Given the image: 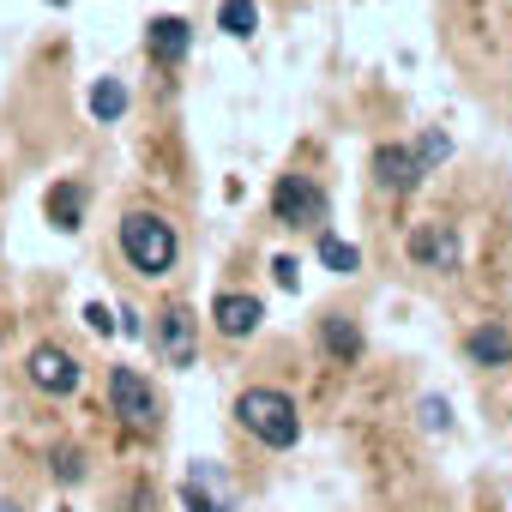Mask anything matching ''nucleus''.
Segmentation results:
<instances>
[{
	"label": "nucleus",
	"instance_id": "obj_9",
	"mask_svg": "<svg viewBox=\"0 0 512 512\" xmlns=\"http://www.w3.org/2000/svg\"><path fill=\"white\" fill-rule=\"evenodd\" d=\"M374 181H380L392 199L416 193V187H422V163H416V145H380V151H374Z\"/></svg>",
	"mask_w": 512,
	"mask_h": 512
},
{
	"label": "nucleus",
	"instance_id": "obj_21",
	"mask_svg": "<svg viewBox=\"0 0 512 512\" xmlns=\"http://www.w3.org/2000/svg\"><path fill=\"white\" fill-rule=\"evenodd\" d=\"M85 326H91L97 338H115V332H121V326H115V314H109L103 302H91V308H85Z\"/></svg>",
	"mask_w": 512,
	"mask_h": 512
},
{
	"label": "nucleus",
	"instance_id": "obj_10",
	"mask_svg": "<svg viewBox=\"0 0 512 512\" xmlns=\"http://www.w3.org/2000/svg\"><path fill=\"white\" fill-rule=\"evenodd\" d=\"M187 49H193V25H187V19H151V31H145V55H151L157 67H181Z\"/></svg>",
	"mask_w": 512,
	"mask_h": 512
},
{
	"label": "nucleus",
	"instance_id": "obj_20",
	"mask_svg": "<svg viewBox=\"0 0 512 512\" xmlns=\"http://www.w3.org/2000/svg\"><path fill=\"white\" fill-rule=\"evenodd\" d=\"M422 428H428V434H446V428H452L446 398H422Z\"/></svg>",
	"mask_w": 512,
	"mask_h": 512
},
{
	"label": "nucleus",
	"instance_id": "obj_22",
	"mask_svg": "<svg viewBox=\"0 0 512 512\" xmlns=\"http://www.w3.org/2000/svg\"><path fill=\"white\" fill-rule=\"evenodd\" d=\"M296 272H302V266L290 260V253H278V260H272V278H278L284 290H296Z\"/></svg>",
	"mask_w": 512,
	"mask_h": 512
},
{
	"label": "nucleus",
	"instance_id": "obj_15",
	"mask_svg": "<svg viewBox=\"0 0 512 512\" xmlns=\"http://www.w3.org/2000/svg\"><path fill=\"white\" fill-rule=\"evenodd\" d=\"M320 260H326V272L356 278V272H362V247H356V241H344V235H320Z\"/></svg>",
	"mask_w": 512,
	"mask_h": 512
},
{
	"label": "nucleus",
	"instance_id": "obj_1",
	"mask_svg": "<svg viewBox=\"0 0 512 512\" xmlns=\"http://www.w3.org/2000/svg\"><path fill=\"white\" fill-rule=\"evenodd\" d=\"M121 260L139 272V278H163L169 266H175V253H181V235H175V223L163 217V211H127L121 217Z\"/></svg>",
	"mask_w": 512,
	"mask_h": 512
},
{
	"label": "nucleus",
	"instance_id": "obj_17",
	"mask_svg": "<svg viewBox=\"0 0 512 512\" xmlns=\"http://www.w3.org/2000/svg\"><path fill=\"white\" fill-rule=\"evenodd\" d=\"M85 103H91L97 121H121V115H127V85H121V79H97Z\"/></svg>",
	"mask_w": 512,
	"mask_h": 512
},
{
	"label": "nucleus",
	"instance_id": "obj_12",
	"mask_svg": "<svg viewBox=\"0 0 512 512\" xmlns=\"http://www.w3.org/2000/svg\"><path fill=\"white\" fill-rule=\"evenodd\" d=\"M464 356H470L476 368H506V362H512V332H506L500 320H482V326L464 338Z\"/></svg>",
	"mask_w": 512,
	"mask_h": 512
},
{
	"label": "nucleus",
	"instance_id": "obj_18",
	"mask_svg": "<svg viewBox=\"0 0 512 512\" xmlns=\"http://www.w3.org/2000/svg\"><path fill=\"white\" fill-rule=\"evenodd\" d=\"M49 470H55L61 488H79V482H85V452H79V446H55V452H49Z\"/></svg>",
	"mask_w": 512,
	"mask_h": 512
},
{
	"label": "nucleus",
	"instance_id": "obj_24",
	"mask_svg": "<svg viewBox=\"0 0 512 512\" xmlns=\"http://www.w3.org/2000/svg\"><path fill=\"white\" fill-rule=\"evenodd\" d=\"M55 7H67V0H55Z\"/></svg>",
	"mask_w": 512,
	"mask_h": 512
},
{
	"label": "nucleus",
	"instance_id": "obj_8",
	"mask_svg": "<svg viewBox=\"0 0 512 512\" xmlns=\"http://www.w3.org/2000/svg\"><path fill=\"white\" fill-rule=\"evenodd\" d=\"M260 320H266V302L260 296H241V290H223L217 302H211V326L223 332V338H253L260 332Z\"/></svg>",
	"mask_w": 512,
	"mask_h": 512
},
{
	"label": "nucleus",
	"instance_id": "obj_19",
	"mask_svg": "<svg viewBox=\"0 0 512 512\" xmlns=\"http://www.w3.org/2000/svg\"><path fill=\"white\" fill-rule=\"evenodd\" d=\"M446 157H452V139H446L440 127H428V133L416 139V163H422V175H434V169H440Z\"/></svg>",
	"mask_w": 512,
	"mask_h": 512
},
{
	"label": "nucleus",
	"instance_id": "obj_3",
	"mask_svg": "<svg viewBox=\"0 0 512 512\" xmlns=\"http://www.w3.org/2000/svg\"><path fill=\"white\" fill-rule=\"evenodd\" d=\"M326 211H332V199H326V187H320L314 175H278V187H272V217H278L284 229H320Z\"/></svg>",
	"mask_w": 512,
	"mask_h": 512
},
{
	"label": "nucleus",
	"instance_id": "obj_5",
	"mask_svg": "<svg viewBox=\"0 0 512 512\" xmlns=\"http://www.w3.org/2000/svg\"><path fill=\"white\" fill-rule=\"evenodd\" d=\"M25 380L43 392V398H73L79 392V356L61 350V344H37L25 356Z\"/></svg>",
	"mask_w": 512,
	"mask_h": 512
},
{
	"label": "nucleus",
	"instance_id": "obj_23",
	"mask_svg": "<svg viewBox=\"0 0 512 512\" xmlns=\"http://www.w3.org/2000/svg\"><path fill=\"white\" fill-rule=\"evenodd\" d=\"M0 512H19V506H0Z\"/></svg>",
	"mask_w": 512,
	"mask_h": 512
},
{
	"label": "nucleus",
	"instance_id": "obj_2",
	"mask_svg": "<svg viewBox=\"0 0 512 512\" xmlns=\"http://www.w3.org/2000/svg\"><path fill=\"white\" fill-rule=\"evenodd\" d=\"M235 422L260 440V446H272V452H290V446L302 440V410H296V398L278 392V386H247V392L235 398Z\"/></svg>",
	"mask_w": 512,
	"mask_h": 512
},
{
	"label": "nucleus",
	"instance_id": "obj_7",
	"mask_svg": "<svg viewBox=\"0 0 512 512\" xmlns=\"http://www.w3.org/2000/svg\"><path fill=\"white\" fill-rule=\"evenodd\" d=\"M157 356L169 362V368H193V356H199V320H193V308H163L157 314Z\"/></svg>",
	"mask_w": 512,
	"mask_h": 512
},
{
	"label": "nucleus",
	"instance_id": "obj_11",
	"mask_svg": "<svg viewBox=\"0 0 512 512\" xmlns=\"http://www.w3.org/2000/svg\"><path fill=\"white\" fill-rule=\"evenodd\" d=\"M181 500H187V512H229L235 488H229V482L217 476V464H193V476H187Z\"/></svg>",
	"mask_w": 512,
	"mask_h": 512
},
{
	"label": "nucleus",
	"instance_id": "obj_4",
	"mask_svg": "<svg viewBox=\"0 0 512 512\" xmlns=\"http://www.w3.org/2000/svg\"><path fill=\"white\" fill-rule=\"evenodd\" d=\"M109 404H115V416H121L133 434H151V428H157V392H151V380H145L139 368H115V374H109Z\"/></svg>",
	"mask_w": 512,
	"mask_h": 512
},
{
	"label": "nucleus",
	"instance_id": "obj_13",
	"mask_svg": "<svg viewBox=\"0 0 512 512\" xmlns=\"http://www.w3.org/2000/svg\"><path fill=\"white\" fill-rule=\"evenodd\" d=\"M43 211H49V223L67 229V235L85 229V187H79V181H55L49 199H43Z\"/></svg>",
	"mask_w": 512,
	"mask_h": 512
},
{
	"label": "nucleus",
	"instance_id": "obj_14",
	"mask_svg": "<svg viewBox=\"0 0 512 512\" xmlns=\"http://www.w3.org/2000/svg\"><path fill=\"white\" fill-rule=\"evenodd\" d=\"M320 344H326V356L356 362V356H362V326L344 320V314H326V320H320Z\"/></svg>",
	"mask_w": 512,
	"mask_h": 512
},
{
	"label": "nucleus",
	"instance_id": "obj_6",
	"mask_svg": "<svg viewBox=\"0 0 512 512\" xmlns=\"http://www.w3.org/2000/svg\"><path fill=\"white\" fill-rule=\"evenodd\" d=\"M404 253L422 272H458V229L452 223H416L404 235Z\"/></svg>",
	"mask_w": 512,
	"mask_h": 512
},
{
	"label": "nucleus",
	"instance_id": "obj_16",
	"mask_svg": "<svg viewBox=\"0 0 512 512\" xmlns=\"http://www.w3.org/2000/svg\"><path fill=\"white\" fill-rule=\"evenodd\" d=\"M217 31L223 37H253V31H260V7H253V0H223V7H217Z\"/></svg>",
	"mask_w": 512,
	"mask_h": 512
}]
</instances>
